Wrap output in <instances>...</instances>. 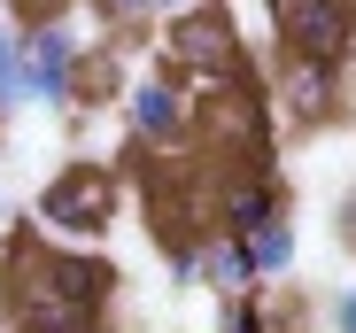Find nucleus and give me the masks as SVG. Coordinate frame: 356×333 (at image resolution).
<instances>
[{
    "label": "nucleus",
    "mask_w": 356,
    "mask_h": 333,
    "mask_svg": "<svg viewBox=\"0 0 356 333\" xmlns=\"http://www.w3.org/2000/svg\"><path fill=\"white\" fill-rule=\"evenodd\" d=\"M101 295L108 271L70 248H24L8 263V310L16 333H101Z\"/></svg>",
    "instance_id": "1"
},
{
    "label": "nucleus",
    "mask_w": 356,
    "mask_h": 333,
    "mask_svg": "<svg viewBox=\"0 0 356 333\" xmlns=\"http://www.w3.org/2000/svg\"><path fill=\"white\" fill-rule=\"evenodd\" d=\"M16 101H24V39L0 24V117H8Z\"/></svg>",
    "instance_id": "11"
},
{
    "label": "nucleus",
    "mask_w": 356,
    "mask_h": 333,
    "mask_svg": "<svg viewBox=\"0 0 356 333\" xmlns=\"http://www.w3.org/2000/svg\"><path fill=\"white\" fill-rule=\"evenodd\" d=\"M248 248H256V271L264 279H279V271L294 263V217H271V225H256V233H241Z\"/></svg>",
    "instance_id": "10"
},
{
    "label": "nucleus",
    "mask_w": 356,
    "mask_h": 333,
    "mask_svg": "<svg viewBox=\"0 0 356 333\" xmlns=\"http://www.w3.org/2000/svg\"><path fill=\"white\" fill-rule=\"evenodd\" d=\"M170 279H178V287L202 279V241H170Z\"/></svg>",
    "instance_id": "13"
},
{
    "label": "nucleus",
    "mask_w": 356,
    "mask_h": 333,
    "mask_svg": "<svg viewBox=\"0 0 356 333\" xmlns=\"http://www.w3.org/2000/svg\"><path fill=\"white\" fill-rule=\"evenodd\" d=\"M279 47L302 63H348L356 47V0H271Z\"/></svg>",
    "instance_id": "4"
},
{
    "label": "nucleus",
    "mask_w": 356,
    "mask_h": 333,
    "mask_svg": "<svg viewBox=\"0 0 356 333\" xmlns=\"http://www.w3.org/2000/svg\"><path fill=\"white\" fill-rule=\"evenodd\" d=\"M333 333H356V287H348V295L333 302Z\"/></svg>",
    "instance_id": "15"
},
{
    "label": "nucleus",
    "mask_w": 356,
    "mask_h": 333,
    "mask_svg": "<svg viewBox=\"0 0 356 333\" xmlns=\"http://www.w3.org/2000/svg\"><path fill=\"white\" fill-rule=\"evenodd\" d=\"M86 39L63 24V16H39L24 31V101H47V108H70L86 93Z\"/></svg>",
    "instance_id": "3"
},
{
    "label": "nucleus",
    "mask_w": 356,
    "mask_h": 333,
    "mask_svg": "<svg viewBox=\"0 0 356 333\" xmlns=\"http://www.w3.org/2000/svg\"><path fill=\"white\" fill-rule=\"evenodd\" d=\"M217 333H271V310H264L256 295H225V310H217Z\"/></svg>",
    "instance_id": "12"
},
{
    "label": "nucleus",
    "mask_w": 356,
    "mask_h": 333,
    "mask_svg": "<svg viewBox=\"0 0 356 333\" xmlns=\"http://www.w3.org/2000/svg\"><path fill=\"white\" fill-rule=\"evenodd\" d=\"M163 54H170V78H194V86H232L241 63H248L241 24H232V8H217V0L178 8L170 31H163Z\"/></svg>",
    "instance_id": "2"
},
{
    "label": "nucleus",
    "mask_w": 356,
    "mask_h": 333,
    "mask_svg": "<svg viewBox=\"0 0 356 333\" xmlns=\"http://www.w3.org/2000/svg\"><path fill=\"white\" fill-rule=\"evenodd\" d=\"M108 217H116V179L108 171H63V179L39 194V225L47 233L93 241V233H108Z\"/></svg>",
    "instance_id": "5"
},
{
    "label": "nucleus",
    "mask_w": 356,
    "mask_h": 333,
    "mask_svg": "<svg viewBox=\"0 0 356 333\" xmlns=\"http://www.w3.org/2000/svg\"><path fill=\"white\" fill-rule=\"evenodd\" d=\"M279 101L294 117H325L341 101V63H302V54H286L279 63Z\"/></svg>",
    "instance_id": "9"
},
{
    "label": "nucleus",
    "mask_w": 356,
    "mask_h": 333,
    "mask_svg": "<svg viewBox=\"0 0 356 333\" xmlns=\"http://www.w3.org/2000/svg\"><path fill=\"white\" fill-rule=\"evenodd\" d=\"M271 217H286V186L271 171H232L217 186V225L225 233H256V225H271Z\"/></svg>",
    "instance_id": "7"
},
{
    "label": "nucleus",
    "mask_w": 356,
    "mask_h": 333,
    "mask_svg": "<svg viewBox=\"0 0 356 333\" xmlns=\"http://www.w3.org/2000/svg\"><path fill=\"white\" fill-rule=\"evenodd\" d=\"M101 16H116V24H140V16H163V0H101Z\"/></svg>",
    "instance_id": "14"
},
{
    "label": "nucleus",
    "mask_w": 356,
    "mask_h": 333,
    "mask_svg": "<svg viewBox=\"0 0 356 333\" xmlns=\"http://www.w3.org/2000/svg\"><path fill=\"white\" fill-rule=\"evenodd\" d=\"M202 279L217 287V295H256L264 287V271H256V248L241 241V233H202Z\"/></svg>",
    "instance_id": "8"
},
{
    "label": "nucleus",
    "mask_w": 356,
    "mask_h": 333,
    "mask_svg": "<svg viewBox=\"0 0 356 333\" xmlns=\"http://www.w3.org/2000/svg\"><path fill=\"white\" fill-rule=\"evenodd\" d=\"M186 132H194V93H186V78H140V86H132V140H140L147 155H178Z\"/></svg>",
    "instance_id": "6"
}]
</instances>
